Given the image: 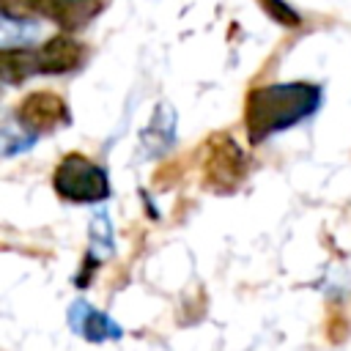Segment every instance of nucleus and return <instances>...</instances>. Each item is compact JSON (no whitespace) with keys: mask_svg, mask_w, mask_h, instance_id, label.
Instances as JSON below:
<instances>
[{"mask_svg":"<svg viewBox=\"0 0 351 351\" xmlns=\"http://www.w3.org/2000/svg\"><path fill=\"white\" fill-rule=\"evenodd\" d=\"M33 55H36V74H69L85 63L88 47L71 33H58L47 38L41 47H33Z\"/></svg>","mask_w":351,"mask_h":351,"instance_id":"obj_6","label":"nucleus"},{"mask_svg":"<svg viewBox=\"0 0 351 351\" xmlns=\"http://www.w3.org/2000/svg\"><path fill=\"white\" fill-rule=\"evenodd\" d=\"M90 239L104 252H112V225L107 219V211H96L90 219Z\"/></svg>","mask_w":351,"mask_h":351,"instance_id":"obj_11","label":"nucleus"},{"mask_svg":"<svg viewBox=\"0 0 351 351\" xmlns=\"http://www.w3.org/2000/svg\"><path fill=\"white\" fill-rule=\"evenodd\" d=\"M69 324L71 329L85 337L88 343H104V340H118L123 335V329L101 310H96L93 304H88L85 299H77L69 307Z\"/></svg>","mask_w":351,"mask_h":351,"instance_id":"obj_7","label":"nucleus"},{"mask_svg":"<svg viewBox=\"0 0 351 351\" xmlns=\"http://www.w3.org/2000/svg\"><path fill=\"white\" fill-rule=\"evenodd\" d=\"M104 8V0H3V19L44 16L60 27V33H77L93 22Z\"/></svg>","mask_w":351,"mask_h":351,"instance_id":"obj_2","label":"nucleus"},{"mask_svg":"<svg viewBox=\"0 0 351 351\" xmlns=\"http://www.w3.org/2000/svg\"><path fill=\"white\" fill-rule=\"evenodd\" d=\"M52 186L63 200L71 203H99L110 197L107 173L82 154H69L60 159L52 176Z\"/></svg>","mask_w":351,"mask_h":351,"instance_id":"obj_3","label":"nucleus"},{"mask_svg":"<svg viewBox=\"0 0 351 351\" xmlns=\"http://www.w3.org/2000/svg\"><path fill=\"white\" fill-rule=\"evenodd\" d=\"M258 5H261V11L269 16V19H274L277 25H282V27H299L302 25V14L288 3V0H255Z\"/></svg>","mask_w":351,"mask_h":351,"instance_id":"obj_10","label":"nucleus"},{"mask_svg":"<svg viewBox=\"0 0 351 351\" xmlns=\"http://www.w3.org/2000/svg\"><path fill=\"white\" fill-rule=\"evenodd\" d=\"M14 118L25 132L38 137L69 123V104L52 90H33L16 104Z\"/></svg>","mask_w":351,"mask_h":351,"instance_id":"obj_5","label":"nucleus"},{"mask_svg":"<svg viewBox=\"0 0 351 351\" xmlns=\"http://www.w3.org/2000/svg\"><path fill=\"white\" fill-rule=\"evenodd\" d=\"M321 107V88L315 82H274L247 93L244 129L252 143L296 126Z\"/></svg>","mask_w":351,"mask_h":351,"instance_id":"obj_1","label":"nucleus"},{"mask_svg":"<svg viewBox=\"0 0 351 351\" xmlns=\"http://www.w3.org/2000/svg\"><path fill=\"white\" fill-rule=\"evenodd\" d=\"M203 173H206V184L214 192H233L247 173V159L239 143L228 134H214L206 148Z\"/></svg>","mask_w":351,"mask_h":351,"instance_id":"obj_4","label":"nucleus"},{"mask_svg":"<svg viewBox=\"0 0 351 351\" xmlns=\"http://www.w3.org/2000/svg\"><path fill=\"white\" fill-rule=\"evenodd\" d=\"M176 126H178L176 110H173L167 101H162V104L154 110L148 126L143 129V145H145V151H151V154H165V151L176 143Z\"/></svg>","mask_w":351,"mask_h":351,"instance_id":"obj_8","label":"nucleus"},{"mask_svg":"<svg viewBox=\"0 0 351 351\" xmlns=\"http://www.w3.org/2000/svg\"><path fill=\"white\" fill-rule=\"evenodd\" d=\"M36 140H38V137H33L30 132H25V129L16 123V118H8V121L3 123V154H5V156H16V154L33 148Z\"/></svg>","mask_w":351,"mask_h":351,"instance_id":"obj_9","label":"nucleus"}]
</instances>
